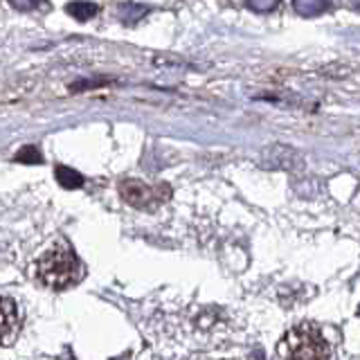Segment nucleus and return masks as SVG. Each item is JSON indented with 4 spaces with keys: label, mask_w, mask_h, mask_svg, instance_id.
<instances>
[{
    "label": "nucleus",
    "mask_w": 360,
    "mask_h": 360,
    "mask_svg": "<svg viewBox=\"0 0 360 360\" xmlns=\"http://www.w3.org/2000/svg\"><path fill=\"white\" fill-rule=\"evenodd\" d=\"M84 264L72 250V245L59 239L45 250L37 262V277L43 286L52 290H65L79 284L84 277Z\"/></svg>",
    "instance_id": "1"
},
{
    "label": "nucleus",
    "mask_w": 360,
    "mask_h": 360,
    "mask_svg": "<svg viewBox=\"0 0 360 360\" xmlns=\"http://www.w3.org/2000/svg\"><path fill=\"white\" fill-rule=\"evenodd\" d=\"M245 5L257 14H270L279 7V0H245Z\"/></svg>",
    "instance_id": "10"
},
{
    "label": "nucleus",
    "mask_w": 360,
    "mask_h": 360,
    "mask_svg": "<svg viewBox=\"0 0 360 360\" xmlns=\"http://www.w3.org/2000/svg\"><path fill=\"white\" fill-rule=\"evenodd\" d=\"M264 165L268 169H302L304 158L290 146H270L264 153Z\"/></svg>",
    "instance_id": "5"
},
{
    "label": "nucleus",
    "mask_w": 360,
    "mask_h": 360,
    "mask_svg": "<svg viewBox=\"0 0 360 360\" xmlns=\"http://www.w3.org/2000/svg\"><path fill=\"white\" fill-rule=\"evenodd\" d=\"M18 329H20L18 304L7 295H0V347L14 342Z\"/></svg>",
    "instance_id": "4"
},
{
    "label": "nucleus",
    "mask_w": 360,
    "mask_h": 360,
    "mask_svg": "<svg viewBox=\"0 0 360 360\" xmlns=\"http://www.w3.org/2000/svg\"><path fill=\"white\" fill-rule=\"evenodd\" d=\"M292 9L304 18L320 16L331 9V0H292Z\"/></svg>",
    "instance_id": "8"
},
{
    "label": "nucleus",
    "mask_w": 360,
    "mask_h": 360,
    "mask_svg": "<svg viewBox=\"0 0 360 360\" xmlns=\"http://www.w3.org/2000/svg\"><path fill=\"white\" fill-rule=\"evenodd\" d=\"M151 7L149 5H140V3H122L115 7V16L124 25H138V22L149 14Z\"/></svg>",
    "instance_id": "6"
},
{
    "label": "nucleus",
    "mask_w": 360,
    "mask_h": 360,
    "mask_svg": "<svg viewBox=\"0 0 360 360\" xmlns=\"http://www.w3.org/2000/svg\"><path fill=\"white\" fill-rule=\"evenodd\" d=\"M65 14H70L75 20L84 22V20H90L99 14V5L90 3V0H72V3L65 5Z\"/></svg>",
    "instance_id": "7"
},
{
    "label": "nucleus",
    "mask_w": 360,
    "mask_h": 360,
    "mask_svg": "<svg viewBox=\"0 0 360 360\" xmlns=\"http://www.w3.org/2000/svg\"><path fill=\"white\" fill-rule=\"evenodd\" d=\"M281 354L288 360H326L329 358V345L324 342L318 329L297 326L281 342Z\"/></svg>",
    "instance_id": "2"
},
{
    "label": "nucleus",
    "mask_w": 360,
    "mask_h": 360,
    "mask_svg": "<svg viewBox=\"0 0 360 360\" xmlns=\"http://www.w3.org/2000/svg\"><path fill=\"white\" fill-rule=\"evenodd\" d=\"M358 313H360V307H358Z\"/></svg>",
    "instance_id": "14"
},
{
    "label": "nucleus",
    "mask_w": 360,
    "mask_h": 360,
    "mask_svg": "<svg viewBox=\"0 0 360 360\" xmlns=\"http://www.w3.org/2000/svg\"><path fill=\"white\" fill-rule=\"evenodd\" d=\"M120 194L122 198L133 207L140 210H151L162 205V200L169 198V189L167 187H151L140 180H124L120 185Z\"/></svg>",
    "instance_id": "3"
},
{
    "label": "nucleus",
    "mask_w": 360,
    "mask_h": 360,
    "mask_svg": "<svg viewBox=\"0 0 360 360\" xmlns=\"http://www.w3.org/2000/svg\"><path fill=\"white\" fill-rule=\"evenodd\" d=\"M9 5L18 11H37L48 7V0H9Z\"/></svg>",
    "instance_id": "11"
},
{
    "label": "nucleus",
    "mask_w": 360,
    "mask_h": 360,
    "mask_svg": "<svg viewBox=\"0 0 360 360\" xmlns=\"http://www.w3.org/2000/svg\"><path fill=\"white\" fill-rule=\"evenodd\" d=\"M356 7H358V11H360V0H356Z\"/></svg>",
    "instance_id": "13"
},
{
    "label": "nucleus",
    "mask_w": 360,
    "mask_h": 360,
    "mask_svg": "<svg viewBox=\"0 0 360 360\" xmlns=\"http://www.w3.org/2000/svg\"><path fill=\"white\" fill-rule=\"evenodd\" d=\"M56 178H59V183L63 187H79V185H82V176L75 174L72 169H68V167L56 169Z\"/></svg>",
    "instance_id": "9"
},
{
    "label": "nucleus",
    "mask_w": 360,
    "mask_h": 360,
    "mask_svg": "<svg viewBox=\"0 0 360 360\" xmlns=\"http://www.w3.org/2000/svg\"><path fill=\"white\" fill-rule=\"evenodd\" d=\"M16 160L18 162H41V155H39V151L34 149V146H25L18 155H16Z\"/></svg>",
    "instance_id": "12"
}]
</instances>
